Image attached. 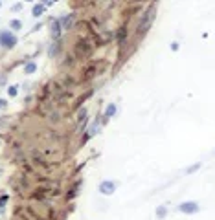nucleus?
<instances>
[{"mask_svg":"<svg viewBox=\"0 0 215 220\" xmlns=\"http://www.w3.org/2000/svg\"><path fill=\"white\" fill-rule=\"evenodd\" d=\"M155 15H156V4H151L149 9L145 11V15H143L142 19H140V22H138V28H136V37L138 39H142L143 35L149 31L153 20H155Z\"/></svg>","mask_w":215,"mask_h":220,"instance_id":"f257e3e1","label":"nucleus"},{"mask_svg":"<svg viewBox=\"0 0 215 220\" xmlns=\"http://www.w3.org/2000/svg\"><path fill=\"white\" fill-rule=\"evenodd\" d=\"M90 51H92V46H90L88 39L81 37L79 41L76 42V55L77 57H86V55H90Z\"/></svg>","mask_w":215,"mask_h":220,"instance_id":"f03ea898","label":"nucleus"},{"mask_svg":"<svg viewBox=\"0 0 215 220\" xmlns=\"http://www.w3.org/2000/svg\"><path fill=\"white\" fill-rule=\"evenodd\" d=\"M178 211L180 213H186V215H191V213H197L199 211V205L195 202H184V204L178 205Z\"/></svg>","mask_w":215,"mask_h":220,"instance_id":"7ed1b4c3","label":"nucleus"},{"mask_svg":"<svg viewBox=\"0 0 215 220\" xmlns=\"http://www.w3.org/2000/svg\"><path fill=\"white\" fill-rule=\"evenodd\" d=\"M15 42H17V39L13 37L11 33L4 31L2 35H0V44H2L4 48H13V46H15Z\"/></svg>","mask_w":215,"mask_h":220,"instance_id":"20e7f679","label":"nucleus"},{"mask_svg":"<svg viewBox=\"0 0 215 220\" xmlns=\"http://www.w3.org/2000/svg\"><path fill=\"white\" fill-rule=\"evenodd\" d=\"M50 31H52V39H54V41H57V39H59V35H61V22H59V20H52Z\"/></svg>","mask_w":215,"mask_h":220,"instance_id":"39448f33","label":"nucleus"},{"mask_svg":"<svg viewBox=\"0 0 215 220\" xmlns=\"http://www.w3.org/2000/svg\"><path fill=\"white\" fill-rule=\"evenodd\" d=\"M127 24H123L121 28H118V31H116V41L120 42V44H125V41H127Z\"/></svg>","mask_w":215,"mask_h":220,"instance_id":"423d86ee","label":"nucleus"},{"mask_svg":"<svg viewBox=\"0 0 215 220\" xmlns=\"http://www.w3.org/2000/svg\"><path fill=\"white\" fill-rule=\"evenodd\" d=\"M114 189H116V183L114 182H103L101 185H99V191H101L103 195H112Z\"/></svg>","mask_w":215,"mask_h":220,"instance_id":"0eeeda50","label":"nucleus"},{"mask_svg":"<svg viewBox=\"0 0 215 220\" xmlns=\"http://www.w3.org/2000/svg\"><path fill=\"white\" fill-rule=\"evenodd\" d=\"M96 73H98V68H96V66H90V68L85 70V75H83V79H85V81H92V79L96 77Z\"/></svg>","mask_w":215,"mask_h":220,"instance_id":"6e6552de","label":"nucleus"},{"mask_svg":"<svg viewBox=\"0 0 215 220\" xmlns=\"http://www.w3.org/2000/svg\"><path fill=\"white\" fill-rule=\"evenodd\" d=\"M42 13H44V4H37L33 7V17H41Z\"/></svg>","mask_w":215,"mask_h":220,"instance_id":"1a4fd4ad","label":"nucleus"},{"mask_svg":"<svg viewBox=\"0 0 215 220\" xmlns=\"http://www.w3.org/2000/svg\"><path fill=\"white\" fill-rule=\"evenodd\" d=\"M90 94H92V92H86V94H83V95H81V97H79V99H77V101H76V105H74V108H77V107H81V103H83V101H85V99H88V97H90Z\"/></svg>","mask_w":215,"mask_h":220,"instance_id":"9d476101","label":"nucleus"},{"mask_svg":"<svg viewBox=\"0 0 215 220\" xmlns=\"http://www.w3.org/2000/svg\"><path fill=\"white\" fill-rule=\"evenodd\" d=\"M105 114H107V117H111V116H114V114H116V105H109L107 107V110H105Z\"/></svg>","mask_w":215,"mask_h":220,"instance_id":"9b49d317","label":"nucleus"},{"mask_svg":"<svg viewBox=\"0 0 215 220\" xmlns=\"http://www.w3.org/2000/svg\"><path fill=\"white\" fill-rule=\"evenodd\" d=\"M77 187H79V183H76V187H72V189L68 191L66 200H74V196H76V193H77Z\"/></svg>","mask_w":215,"mask_h":220,"instance_id":"f8f14e48","label":"nucleus"},{"mask_svg":"<svg viewBox=\"0 0 215 220\" xmlns=\"http://www.w3.org/2000/svg\"><path fill=\"white\" fill-rule=\"evenodd\" d=\"M85 117H86V108H79V114H77V119H79V123L85 121Z\"/></svg>","mask_w":215,"mask_h":220,"instance_id":"ddd939ff","label":"nucleus"},{"mask_svg":"<svg viewBox=\"0 0 215 220\" xmlns=\"http://www.w3.org/2000/svg\"><path fill=\"white\" fill-rule=\"evenodd\" d=\"M64 22H63V26H64V28H70V26H72V20H74V17L72 15H68L66 17V19H63Z\"/></svg>","mask_w":215,"mask_h":220,"instance_id":"4468645a","label":"nucleus"},{"mask_svg":"<svg viewBox=\"0 0 215 220\" xmlns=\"http://www.w3.org/2000/svg\"><path fill=\"white\" fill-rule=\"evenodd\" d=\"M33 72H35V63H29L26 66V73H33Z\"/></svg>","mask_w":215,"mask_h":220,"instance_id":"2eb2a0df","label":"nucleus"},{"mask_svg":"<svg viewBox=\"0 0 215 220\" xmlns=\"http://www.w3.org/2000/svg\"><path fill=\"white\" fill-rule=\"evenodd\" d=\"M156 215H158V217H165V207H164V205L156 209Z\"/></svg>","mask_w":215,"mask_h":220,"instance_id":"dca6fc26","label":"nucleus"},{"mask_svg":"<svg viewBox=\"0 0 215 220\" xmlns=\"http://www.w3.org/2000/svg\"><path fill=\"white\" fill-rule=\"evenodd\" d=\"M11 28L13 29H20V20H13L11 22Z\"/></svg>","mask_w":215,"mask_h":220,"instance_id":"f3484780","label":"nucleus"},{"mask_svg":"<svg viewBox=\"0 0 215 220\" xmlns=\"http://www.w3.org/2000/svg\"><path fill=\"white\" fill-rule=\"evenodd\" d=\"M199 167H200V163H195V165H191L190 169H188V173H195V171L199 169Z\"/></svg>","mask_w":215,"mask_h":220,"instance_id":"a211bd4d","label":"nucleus"},{"mask_svg":"<svg viewBox=\"0 0 215 220\" xmlns=\"http://www.w3.org/2000/svg\"><path fill=\"white\" fill-rule=\"evenodd\" d=\"M9 95H17V86H11L9 88Z\"/></svg>","mask_w":215,"mask_h":220,"instance_id":"6ab92c4d","label":"nucleus"},{"mask_svg":"<svg viewBox=\"0 0 215 220\" xmlns=\"http://www.w3.org/2000/svg\"><path fill=\"white\" fill-rule=\"evenodd\" d=\"M6 202H7V196H2V198H0V207H4V204H6Z\"/></svg>","mask_w":215,"mask_h":220,"instance_id":"aec40b11","label":"nucleus"},{"mask_svg":"<svg viewBox=\"0 0 215 220\" xmlns=\"http://www.w3.org/2000/svg\"><path fill=\"white\" fill-rule=\"evenodd\" d=\"M171 50L177 51V50H178V42H171Z\"/></svg>","mask_w":215,"mask_h":220,"instance_id":"412c9836","label":"nucleus"},{"mask_svg":"<svg viewBox=\"0 0 215 220\" xmlns=\"http://www.w3.org/2000/svg\"><path fill=\"white\" fill-rule=\"evenodd\" d=\"M15 11H19V9H22V4H15V7H13Z\"/></svg>","mask_w":215,"mask_h":220,"instance_id":"4be33fe9","label":"nucleus"}]
</instances>
